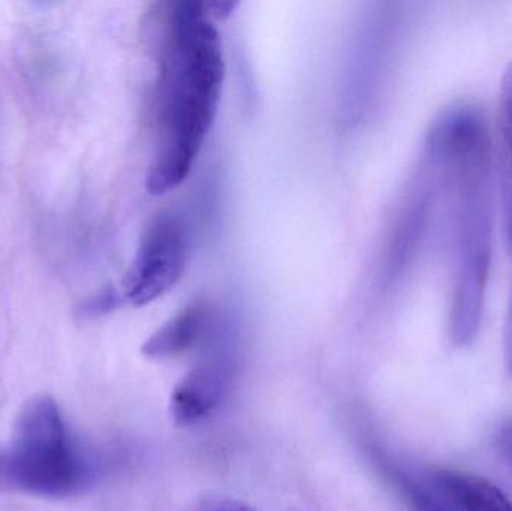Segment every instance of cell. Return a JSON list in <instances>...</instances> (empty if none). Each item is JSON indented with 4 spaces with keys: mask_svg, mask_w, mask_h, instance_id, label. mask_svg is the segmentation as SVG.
Returning a JSON list of instances; mask_svg holds the SVG:
<instances>
[{
    "mask_svg": "<svg viewBox=\"0 0 512 511\" xmlns=\"http://www.w3.org/2000/svg\"><path fill=\"white\" fill-rule=\"evenodd\" d=\"M156 24L155 152L147 189L164 195L188 179L215 125L225 57L218 27L204 3L162 5Z\"/></svg>",
    "mask_w": 512,
    "mask_h": 511,
    "instance_id": "obj_1",
    "label": "cell"
},
{
    "mask_svg": "<svg viewBox=\"0 0 512 511\" xmlns=\"http://www.w3.org/2000/svg\"><path fill=\"white\" fill-rule=\"evenodd\" d=\"M426 156L445 189L450 216V333L459 347L480 332L492 267V137L483 111L457 105L430 129Z\"/></svg>",
    "mask_w": 512,
    "mask_h": 511,
    "instance_id": "obj_2",
    "label": "cell"
},
{
    "mask_svg": "<svg viewBox=\"0 0 512 511\" xmlns=\"http://www.w3.org/2000/svg\"><path fill=\"white\" fill-rule=\"evenodd\" d=\"M6 465L8 488L38 497L80 494L92 476L89 461L50 396L33 399L21 411Z\"/></svg>",
    "mask_w": 512,
    "mask_h": 511,
    "instance_id": "obj_3",
    "label": "cell"
},
{
    "mask_svg": "<svg viewBox=\"0 0 512 511\" xmlns=\"http://www.w3.org/2000/svg\"><path fill=\"white\" fill-rule=\"evenodd\" d=\"M186 263V234L182 222L161 215L144 231L134 261L123 281V297L146 306L171 290L182 278Z\"/></svg>",
    "mask_w": 512,
    "mask_h": 511,
    "instance_id": "obj_4",
    "label": "cell"
},
{
    "mask_svg": "<svg viewBox=\"0 0 512 511\" xmlns=\"http://www.w3.org/2000/svg\"><path fill=\"white\" fill-rule=\"evenodd\" d=\"M230 377L231 366L225 357H207L198 363L171 395L174 423L189 426L209 416L221 402Z\"/></svg>",
    "mask_w": 512,
    "mask_h": 511,
    "instance_id": "obj_5",
    "label": "cell"
},
{
    "mask_svg": "<svg viewBox=\"0 0 512 511\" xmlns=\"http://www.w3.org/2000/svg\"><path fill=\"white\" fill-rule=\"evenodd\" d=\"M209 311L203 303H194L156 330L143 345L144 356L152 359L180 356L194 348L206 335Z\"/></svg>",
    "mask_w": 512,
    "mask_h": 511,
    "instance_id": "obj_6",
    "label": "cell"
},
{
    "mask_svg": "<svg viewBox=\"0 0 512 511\" xmlns=\"http://www.w3.org/2000/svg\"><path fill=\"white\" fill-rule=\"evenodd\" d=\"M430 480L460 511H512L510 498L498 486L481 477L441 471L433 474Z\"/></svg>",
    "mask_w": 512,
    "mask_h": 511,
    "instance_id": "obj_7",
    "label": "cell"
},
{
    "mask_svg": "<svg viewBox=\"0 0 512 511\" xmlns=\"http://www.w3.org/2000/svg\"><path fill=\"white\" fill-rule=\"evenodd\" d=\"M397 485L411 511H460L436 489L430 479H415L408 473H396Z\"/></svg>",
    "mask_w": 512,
    "mask_h": 511,
    "instance_id": "obj_8",
    "label": "cell"
},
{
    "mask_svg": "<svg viewBox=\"0 0 512 511\" xmlns=\"http://www.w3.org/2000/svg\"><path fill=\"white\" fill-rule=\"evenodd\" d=\"M501 131L504 138L505 159H507L508 180V242L512 251V62L505 69L501 81Z\"/></svg>",
    "mask_w": 512,
    "mask_h": 511,
    "instance_id": "obj_9",
    "label": "cell"
},
{
    "mask_svg": "<svg viewBox=\"0 0 512 511\" xmlns=\"http://www.w3.org/2000/svg\"><path fill=\"white\" fill-rule=\"evenodd\" d=\"M120 300H122V297L114 288H105L101 293L84 302V305L81 306V314L90 318L108 314L119 305Z\"/></svg>",
    "mask_w": 512,
    "mask_h": 511,
    "instance_id": "obj_10",
    "label": "cell"
},
{
    "mask_svg": "<svg viewBox=\"0 0 512 511\" xmlns=\"http://www.w3.org/2000/svg\"><path fill=\"white\" fill-rule=\"evenodd\" d=\"M194 511H256L231 498H209L197 504Z\"/></svg>",
    "mask_w": 512,
    "mask_h": 511,
    "instance_id": "obj_11",
    "label": "cell"
},
{
    "mask_svg": "<svg viewBox=\"0 0 512 511\" xmlns=\"http://www.w3.org/2000/svg\"><path fill=\"white\" fill-rule=\"evenodd\" d=\"M504 354L505 366H507L508 372H510L512 377V297L510 306H508L507 320H505Z\"/></svg>",
    "mask_w": 512,
    "mask_h": 511,
    "instance_id": "obj_12",
    "label": "cell"
},
{
    "mask_svg": "<svg viewBox=\"0 0 512 511\" xmlns=\"http://www.w3.org/2000/svg\"><path fill=\"white\" fill-rule=\"evenodd\" d=\"M204 6H206L207 14L210 15L212 20H222V18L230 17L233 14L237 3L218 0V2H204Z\"/></svg>",
    "mask_w": 512,
    "mask_h": 511,
    "instance_id": "obj_13",
    "label": "cell"
},
{
    "mask_svg": "<svg viewBox=\"0 0 512 511\" xmlns=\"http://www.w3.org/2000/svg\"><path fill=\"white\" fill-rule=\"evenodd\" d=\"M498 447L501 450L502 458L505 459V462L510 465L512 470V423L511 425H505L499 431Z\"/></svg>",
    "mask_w": 512,
    "mask_h": 511,
    "instance_id": "obj_14",
    "label": "cell"
},
{
    "mask_svg": "<svg viewBox=\"0 0 512 511\" xmlns=\"http://www.w3.org/2000/svg\"><path fill=\"white\" fill-rule=\"evenodd\" d=\"M8 488V465H6V453L0 452V489Z\"/></svg>",
    "mask_w": 512,
    "mask_h": 511,
    "instance_id": "obj_15",
    "label": "cell"
}]
</instances>
